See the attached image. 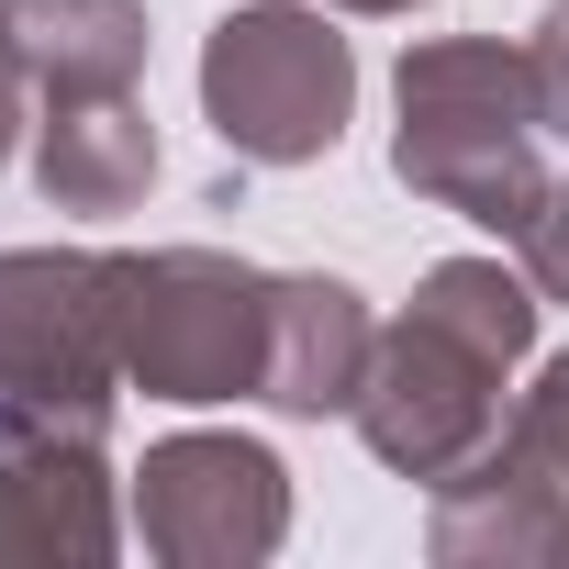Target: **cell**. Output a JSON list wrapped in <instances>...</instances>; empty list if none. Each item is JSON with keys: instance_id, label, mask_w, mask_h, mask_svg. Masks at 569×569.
<instances>
[{"instance_id": "cell-14", "label": "cell", "mask_w": 569, "mask_h": 569, "mask_svg": "<svg viewBox=\"0 0 569 569\" xmlns=\"http://www.w3.org/2000/svg\"><path fill=\"white\" fill-rule=\"evenodd\" d=\"M325 12H369V23H391V12H425V0H325Z\"/></svg>"}, {"instance_id": "cell-7", "label": "cell", "mask_w": 569, "mask_h": 569, "mask_svg": "<svg viewBox=\"0 0 569 569\" xmlns=\"http://www.w3.org/2000/svg\"><path fill=\"white\" fill-rule=\"evenodd\" d=\"M112 458L101 425L57 413H0V558H112Z\"/></svg>"}, {"instance_id": "cell-8", "label": "cell", "mask_w": 569, "mask_h": 569, "mask_svg": "<svg viewBox=\"0 0 569 569\" xmlns=\"http://www.w3.org/2000/svg\"><path fill=\"white\" fill-rule=\"evenodd\" d=\"M34 190H46L57 212H90V223L134 212V201L157 190V123H146V101H134V90L46 101V123H34Z\"/></svg>"}, {"instance_id": "cell-2", "label": "cell", "mask_w": 569, "mask_h": 569, "mask_svg": "<svg viewBox=\"0 0 569 569\" xmlns=\"http://www.w3.org/2000/svg\"><path fill=\"white\" fill-rule=\"evenodd\" d=\"M391 179L502 246H525V223L547 212L558 168H547V101L525 46L502 34H436L402 57V123H391Z\"/></svg>"}, {"instance_id": "cell-4", "label": "cell", "mask_w": 569, "mask_h": 569, "mask_svg": "<svg viewBox=\"0 0 569 569\" xmlns=\"http://www.w3.org/2000/svg\"><path fill=\"white\" fill-rule=\"evenodd\" d=\"M358 112V46L302 0H246L201 46V123L234 168H313Z\"/></svg>"}, {"instance_id": "cell-11", "label": "cell", "mask_w": 569, "mask_h": 569, "mask_svg": "<svg viewBox=\"0 0 569 569\" xmlns=\"http://www.w3.org/2000/svg\"><path fill=\"white\" fill-rule=\"evenodd\" d=\"M525 68H536L547 134H569V0H547V12H536V34H525Z\"/></svg>"}, {"instance_id": "cell-3", "label": "cell", "mask_w": 569, "mask_h": 569, "mask_svg": "<svg viewBox=\"0 0 569 569\" xmlns=\"http://www.w3.org/2000/svg\"><path fill=\"white\" fill-rule=\"evenodd\" d=\"M112 325H123V391H146V402H268L279 268L223 257V246L112 257Z\"/></svg>"}, {"instance_id": "cell-5", "label": "cell", "mask_w": 569, "mask_h": 569, "mask_svg": "<svg viewBox=\"0 0 569 569\" xmlns=\"http://www.w3.org/2000/svg\"><path fill=\"white\" fill-rule=\"evenodd\" d=\"M123 325L101 246H0V413L112 425Z\"/></svg>"}, {"instance_id": "cell-6", "label": "cell", "mask_w": 569, "mask_h": 569, "mask_svg": "<svg viewBox=\"0 0 569 569\" xmlns=\"http://www.w3.org/2000/svg\"><path fill=\"white\" fill-rule=\"evenodd\" d=\"M134 536L168 569H257L291 536V469L257 436H157L134 469Z\"/></svg>"}, {"instance_id": "cell-1", "label": "cell", "mask_w": 569, "mask_h": 569, "mask_svg": "<svg viewBox=\"0 0 569 569\" xmlns=\"http://www.w3.org/2000/svg\"><path fill=\"white\" fill-rule=\"evenodd\" d=\"M536 268L502 257H436L402 325H380V358L358 380V436L380 469L447 491L491 458L502 413H513V369L536 358Z\"/></svg>"}, {"instance_id": "cell-12", "label": "cell", "mask_w": 569, "mask_h": 569, "mask_svg": "<svg viewBox=\"0 0 569 569\" xmlns=\"http://www.w3.org/2000/svg\"><path fill=\"white\" fill-rule=\"evenodd\" d=\"M513 257L536 268V291H547V302H569V179L547 190V212L525 223V246H513Z\"/></svg>"}, {"instance_id": "cell-9", "label": "cell", "mask_w": 569, "mask_h": 569, "mask_svg": "<svg viewBox=\"0 0 569 569\" xmlns=\"http://www.w3.org/2000/svg\"><path fill=\"white\" fill-rule=\"evenodd\" d=\"M380 358L369 302L336 268H279V347H268V413H358V380Z\"/></svg>"}, {"instance_id": "cell-10", "label": "cell", "mask_w": 569, "mask_h": 569, "mask_svg": "<svg viewBox=\"0 0 569 569\" xmlns=\"http://www.w3.org/2000/svg\"><path fill=\"white\" fill-rule=\"evenodd\" d=\"M34 101H79V90H134L146 79V0H0Z\"/></svg>"}, {"instance_id": "cell-13", "label": "cell", "mask_w": 569, "mask_h": 569, "mask_svg": "<svg viewBox=\"0 0 569 569\" xmlns=\"http://www.w3.org/2000/svg\"><path fill=\"white\" fill-rule=\"evenodd\" d=\"M23 57H12V34H0V168H12V134H23Z\"/></svg>"}]
</instances>
